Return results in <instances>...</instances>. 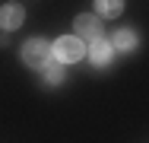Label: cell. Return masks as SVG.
Returning <instances> with one entry per match:
<instances>
[{
    "instance_id": "cell-2",
    "label": "cell",
    "mask_w": 149,
    "mask_h": 143,
    "mask_svg": "<svg viewBox=\"0 0 149 143\" xmlns=\"http://www.w3.org/2000/svg\"><path fill=\"white\" fill-rule=\"evenodd\" d=\"M22 60H26V67H48L51 64V45L48 41H41V38H32L26 41V48H22Z\"/></svg>"
},
{
    "instance_id": "cell-3",
    "label": "cell",
    "mask_w": 149,
    "mask_h": 143,
    "mask_svg": "<svg viewBox=\"0 0 149 143\" xmlns=\"http://www.w3.org/2000/svg\"><path fill=\"white\" fill-rule=\"evenodd\" d=\"M76 35L79 38H102V19L98 16H76Z\"/></svg>"
},
{
    "instance_id": "cell-4",
    "label": "cell",
    "mask_w": 149,
    "mask_h": 143,
    "mask_svg": "<svg viewBox=\"0 0 149 143\" xmlns=\"http://www.w3.org/2000/svg\"><path fill=\"white\" fill-rule=\"evenodd\" d=\"M22 19H26L22 6H16V3L0 6V26H3V29H16V26H22Z\"/></svg>"
},
{
    "instance_id": "cell-1",
    "label": "cell",
    "mask_w": 149,
    "mask_h": 143,
    "mask_svg": "<svg viewBox=\"0 0 149 143\" xmlns=\"http://www.w3.org/2000/svg\"><path fill=\"white\" fill-rule=\"evenodd\" d=\"M83 54H86V48H83V41L76 35H63V38L54 41V57L60 64H76Z\"/></svg>"
},
{
    "instance_id": "cell-5",
    "label": "cell",
    "mask_w": 149,
    "mask_h": 143,
    "mask_svg": "<svg viewBox=\"0 0 149 143\" xmlns=\"http://www.w3.org/2000/svg\"><path fill=\"white\" fill-rule=\"evenodd\" d=\"M111 51H114V48H111V41H102V38H98V41H92L89 57H92V64H95V67H108Z\"/></svg>"
},
{
    "instance_id": "cell-8",
    "label": "cell",
    "mask_w": 149,
    "mask_h": 143,
    "mask_svg": "<svg viewBox=\"0 0 149 143\" xmlns=\"http://www.w3.org/2000/svg\"><path fill=\"white\" fill-rule=\"evenodd\" d=\"M45 80H48L51 86H54V83H60V80H63V70H60L57 64H48V67H45Z\"/></svg>"
},
{
    "instance_id": "cell-7",
    "label": "cell",
    "mask_w": 149,
    "mask_h": 143,
    "mask_svg": "<svg viewBox=\"0 0 149 143\" xmlns=\"http://www.w3.org/2000/svg\"><path fill=\"white\" fill-rule=\"evenodd\" d=\"M95 10H98L102 19L105 16H118L120 10H124V0H95Z\"/></svg>"
},
{
    "instance_id": "cell-6",
    "label": "cell",
    "mask_w": 149,
    "mask_h": 143,
    "mask_svg": "<svg viewBox=\"0 0 149 143\" xmlns=\"http://www.w3.org/2000/svg\"><path fill=\"white\" fill-rule=\"evenodd\" d=\"M111 48H120V51H133V48H136V35H133L130 29H118V32H114V41H111Z\"/></svg>"
}]
</instances>
